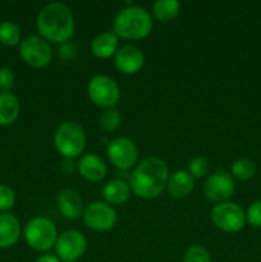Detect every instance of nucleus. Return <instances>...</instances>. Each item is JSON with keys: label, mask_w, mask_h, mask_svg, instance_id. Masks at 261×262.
<instances>
[{"label": "nucleus", "mask_w": 261, "mask_h": 262, "mask_svg": "<svg viewBox=\"0 0 261 262\" xmlns=\"http://www.w3.org/2000/svg\"><path fill=\"white\" fill-rule=\"evenodd\" d=\"M168 179L169 169L165 161L160 158H147L130 173V191L141 199H156L166 188Z\"/></svg>", "instance_id": "1"}, {"label": "nucleus", "mask_w": 261, "mask_h": 262, "mask_svg": "<svg viewBox=\"0 0 261 262\" xmlns=\"http://www.w3.org/2000/svg\"><path fill=\"white\" fill-rule=\"evenodd\" d=\"M36 26L41 37L60 45L73 36L74 17L63 3H49L38 13Z\"/></svg>", "instance_id": "2"}, {"label": "nucleus", "mask_w": 261, "mask_h": 262, "mask_svg": "<svg viewBox=\"0 0 261 262\" xmlns=\"http://www.w3.org/2000/svg\"><path fill=\"white\" fill-rule=\"evenodd\" d=\"M153 17L145 8L137 5L124 7L114 19V33L125 40H142L153 31Z\"/></svg>", "instance_id": "3"}, {"label": "nucleus", "mask_w": 261, "mask_h": 262, "mask_svg": "<svg viewBox=\"0 0 261 262\" xmlns=\"http://www.w3.org/2000/svg\"><path fill=\"white\" fill-rule=\"evenodd\" d=\"M54 146L66 159L79 158L86 146V133L82 125L74 120L61 123L54 135Z\"/></svg>", "instance_id": "4"}, {"label": "nucleus", "mask_w": 261, "mask_h": 262, "mask_svg": "<svg viewBox=\"0 0 261 262\" xmlns=\"http://www.w3.org/2000/svg\"><path fill=\"white\" fill-rule=\"evenodd\" d=\"M23 235L31 248L41 252L54 247L59 237L55 224L50 219L42 216L31 219L23 229Z\"/></svg>", "instance_id": "5"}, {"label": "nucleus", "mask_w": 261, "mask_h": 262, "mask_svg": "<svg viewBox=\"0 0 261 262\" xmlns=\"http://www.w3.org/2000/svg\"><path fill=\"white\" fill-rule=\"evenodd\" d=\"M87 94L91 101L102 109H112L120 100V89L117 82L104 74H99L90 79Z\"/></svg>", "instance_id": "6"}, {"label": "nucleus", "mask_w": 261, "mask_h": 262, "mask_svg": "<svg viewBox=\"0 0 261 262\" xmlns=\"http://www.w3.org/2000/svg\"><path fill=\"white\" fill-rule=\"evenodd\" d=\"M211 220L217 229L225 233H237L246 224V212L234 202H222L212 207Z\"/></svg>", "instance_id": "7"}, {"label": "nucleus", "mask_w": 261, "mask_h": 262, "mask_svg": "<svg viewBox=\"0 0 261 262\" xmlns=\"http://www.w3.org/2000/svg\"><path fill=\"white\" fill-rule=\"evenodd\" d=\"M83 223L95 232H107L117 224V212L112 205L102 201H94L84 207Z\"/></svg>", "instance_id": "8"}, {"label": "nucleus", "mask_w": 261, "mask_h": 262, "mask_svg": "<svg viewBox=\"0 0 261 262\" xmlns=\"http://www.w3.org/2000/svg\"><path fill=\"white\" fill-rule=\"evenodd\" d=\"M19 54L23 61L32 68H44L53 58V49L41 36H30L20 42Z\"/></svg>", "instance_id": "9"}, {"label": "nucleus", "mask_w": 261, "mask_h": 262, "mask_svg": "<svg viewBox=\"0 0 261 262\" xmlns=\"http://www.w3.org/2000/svg\"><path fill=\"white\" fill-rule=\"evenodd\" d=\"M110 163L119 170H129L137 164L138 150L135 142L127 137H117L106 147Z\"/></svg>", "instance_id": "10"}, {"label": "nucleus", "mask_w": 261, "mask_h": 262, "mask_svg": "<svg viewBox=\"0 0 261 262\" xmlns=\"http://www.w3.org/2000/svg\"><path fill=\"white\" fill-rule=\"evenodd\" d=\"M55 250L60 261L74 262L86 252L87 239L78 230H66L56 239Z\"/></svg>", "instance_id": "11"}, {"label": "nucleus", "mask_w": 261, "mask_h": 262, "mask_svg": "<svg viewBox=\"0 0 261 262\" xmlns=\"http://www.w3.org/2000/svg\"><path fill=\"white\" fill-rule=\"evenodd\" d=\"M234 179L232 174L225 170H217L212 173L204 184L205 197L216 205L227 202L234 193Z\"/></svg>", "instance_id": "12"}, {"label": "nucleus", "mask_w": 261, "mask_h": 262, "mask_svg": "<svg viewBox=\"0 0 261 262\" xmlns=\"http://www.w3.org/2000/svg\"><path fill=\"white\" fill-rule=\"evenodd\" d=\"M145 55L137 46L124 45L118 49L114 55V66L120 73L136 74L143 68Z\"/></svg>", "instance_id": "13"}, {"label": "nucleus", "mask_w": 261, "mask_h": 262, "mask_svg": "<svg viewBox=\"0 0 261 262\" xmlns=\"http://www.w3.org/2000/svg\"><path fill=\"white\" fill-rule=\"evenodd\" d=\"M56 206L67 220H77L83 215L84 206L82 197L74 189L66 188L60 191L56 199Z\"/></svg>", "instance_id": "14"}, {"label": "nucleus", "mask_w": 261, "mask_h": 262, "mask_svg": "<svg viewBox=\"0 0 261 262\" xmlns=\"http://www.w3.org/2000/svg\"><path fill=\"white\" fill-rule=\"evenodd\" d=\"M78 171L82 178L89 182H99L106 176V164L96 154H84L79 158Z\"/></svg>", "instance_id": "15"}, {"label": "nucleus", "mask_w": 261, "mask_h": 262, "mask_svg": "<svg viewBox=\"0 0 261 262\" xmlns=\"http://www.w3.org/2000/svg\"><path fill=\"white\" fill-rule=\"evenodd\" d=\"M194 187V178L188 173V170H177L169 176L166 183V191L173 199H186Z\"/></svg>", "instance_id": "16"}, {"label": "nucleus", "mask_w": 261, "mask_h": 262, "mask_svg": "<svg viewBox=\"0 0 261 262\" xmlns=\"http://www.w3.org/2000/svg\"><path fill=\"white\" fill-rule=\"evenodd\" d=\"M20 235V224L17 217L8 212L0 214V248L12 247Z\"/></svg>", "instance_id": "17"}, {"label": "nucleus", "mask_w": 261, "mask_h": 262, "mask_svg": "<svg viewBox=\"0 0 261 262\" xmlns=\"http://www.w3.org/2000/svg\"><path fill=\"white\" fill-rule=\"evenodd\" d=\"M119 49V40L114 32H101L91 42V51L96 58L107 59L115 55Z\"/></svg>", "instance_id": "18"}, {"label": "nucleus", "mask_w": 261, "mask_h": 262, "mask_svg": "<svg viewBox=\"0 0 261 262\" xmlns=\"http://www.w3.org/2000/svg\"><path fill=\"white\" fill-rule=\"evenodd\" d=\"M129 184L122 179H113L102 188V197L109 205H123L130 196Z\"/></svg>", "instance_id": "19"}, {"label": "nucleus", "mask_w": 261, "mask_h": 262, "mask_svg": "<svg viewBox=\"0 0 261 262\" xmlns=\"http://www.w3.org/2000/svg\"><path fill=\"white\" fill-rule=\"evenodd\" d=\"M19 115V101L10 92L0 94V125H9Z\"/></svg>", "instance_id": "20"}, {"label": "nucleus", "mask_w": 261, "mask_h": 262, "mask_svg": "<svg viewBox=\"0 0 261 262\" xmlns=\"http://www.w3.org/2000/svg\"><path fill=\"white\" fill-rule=\"evenodd\" d=\"M181 10V4L177 0H158L153 4V15L156 20L163 23L176 19Z\"/></svg>", "instance_id": "21"}, {"label": "nucleus", "mask_w": 261, "mask_h": 262, "mask_svg": "<svg viewBox=\"0 0 261 262\" xmlns=\"http://www.w3.org/2000/svg\"><path fill=\"white\" fill-rule=\"evenodd\" d=\"M232 177L241 179V181H248L253 178L257 171V166L250 159H238L232 164Z\"/></svg>", "instance_id": "22"}, {"label": "nucleus", "mask_w": 261, "mask_h": 262, "mask_svg": "<svg viewBox=\"0 0 261 262\" xmlns=\"http://www.w3.org/2000/svg\"><path fill=\"white\" fill-rule=\"evenodd\" d=\"M122 123V115L119 110L112 107V109H105L99 117V127L105 133H112L119 128Z\"/></svg>", "instance_id": "23"}, {"label": "nucleus", "mask_w": 261, "mask_h": 262, "mask_svg": "<svg viewBox=\"0 0 261 262\" xmlns=\"http://www.w3.org/2000/svg\"><path fill=\"white\" fill-rule=\"evenodd\" d=\"M20 41V30L14 22L5 20L0 23V42L7 46H14Z\"/></svg>", "instance_id": "24"}, {"label": "nucleus", "mask_w": 261, "mask_h": 262, "mask_svg": "<svg viewBox=\"0 0 261 262\" xmlns=\"http://www.w3.org/2000/svg\"><path fill=\"white\" fill-rule=\"evenodd\" d=\"M183 262H212L209 251L202 246H192L186 251Z\"/></svg>", "instance_id": "25"}, {"label": "nucleus", "mask_w": 261, "mask_h": 262, "mask_svg": "<svg viewBox=\"0 0 261 262\" xmlns=\"http://www.w3.org/2000/svg\"><path fill=\"white\" fill-rule=\"evenodd\" d=\"M209 160L206 158H202V156L192 159L188 164V173L197 179L204 178L209 173Z\"/></svg>", "instance_id": "26"}, {"label": "nucleus", "mask_w": 261, "mask_h": 262, "mask_svg": "<svg viewBox=\"0 0 261 262\" xmlns=\"http://www.w3.org/2000/svg\"><path fill=\"white\" fill-rule=\"evenodd\" d=\"M15 204V194L10 187L0 184V211H8Z\"/></svg>", "instance_id": "27"}, {"label": "nucleus", "mask_w": 261, "mask_h": 262, "mask_svg": "<svg viewBox=\"0 0 261 262\" xmlns=\"http://www.w3.org/2000/svg\"><path fill=\"white\" fill-rule=\"evenodd\" d=\"M246 222L255 228H261V200L252 202L246 211Z\"/></svg>", "instance_id": "28"}, {"label": "nucleus", "mask_w": 261, "mask_h": 262, "mask_svg": "<svg viewBox=\"0 0 261 262\" xmlns=\"http://www.w3.org/2000/svg\"><path fill=\"white\" fill-rule=\"evenodd\" d=\"M14 86V74L12 69L0 68V91L8 92Z\"/></svg>", "instance_id": "29"}, {"label": "nucleus", "mask_w": 261, "mask_h": 262, "mask_svg": "<svg viewBox=\"0 0 261 262\" xmlns=\"http://www.w3.org/2000/svg\"><path fill=\"white\" fill-rule=\"evenodd\" d=\"M77 49L76 46L72 42H64L60 43V46L58 48V55L60 56L63 60H72V59L76 56Z\"/></svg>", "instance_id": "30"}, {"label": "nucleus", "mask_w": 261, "mask_h": 262, "mask_svg": "<svg viewBox=\"0 0 261 262\" xmlns=\"http://www.w3.org/2000/svg\"><path fill=\"white\" fill-rule=\"evenodd\" d=\"M35 262H61V261L58 256L44 255V256H41V257H38Z\"/></svg>", "instance_id": "31"}]
</instances>
